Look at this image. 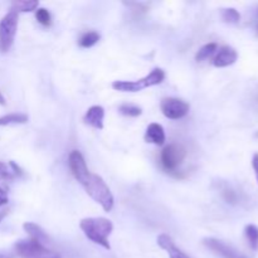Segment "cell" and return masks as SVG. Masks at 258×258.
Here are the masks:
<instances>
[{
  "instance_id": "obj_1",
  "label": "cell",
  "mask_w": 258,
  "mask_h": 258,
  "mask_svg": "<svg viewBox=\"0 0 258 258\" xmlns=\"http://www.w3.org/2000/svg\"><path fill=\"white\" fill-rule=\"evenodd\" d=\"M71 173L76 180L85 188L86 193L102 207L105 212H111L115 204L112 193L107 184L97 174H92L87 168L85 158L78 150H73L68 158Z\"/></svg>"
},
{
  "instance_id": "obj_2",
  "label": "cell",
  "mask_w": 258,
  "mask_h": 258,
  "mask_svg": "<svg viewBox=\"0 0 258 258\" xmlns=\"http://www.w3.org/2000/svg\"><path fill=\"white\" fill-rule=\"evenodd\" d=\"M81 229L88 239L106 249H111L108 237L113 231V224L110 219L97 217V218H85L80 223Z\"/></svg>"
},
{
  "instance_id": "obj_3",
  "label": "cell",
  "mask_w": 258,
  "mask_h": 258,
  "mask_svg": "<svg viewBox=\"0 0 258 258\" xmlns=\"http://www.w3.org/2000/svg\"><path fill=\"white\" fill-rule=\"evenodd\" d=\"M165 80V72L161 68H154L146 77L138 81H115L112 88L120 92H139L151 86L160 85Z\"/></svg>"
},
{
  "instance_id": "obj_4",
  "label": "cell",
  "mask_w": 258,
  "mask_h": 258,
  "mask_svg": "<svg viewBox=\"0 0 258 258\" xmlns=\"http://www.w3.org/2000/svg\"><path fill=\"white\" fill-rule=\"evenodd\" d=\"M15 252L20 258H62L58 252L52 251L30 238L17 242Z\"/></svg>"
},
{
  "instance_id": "obj_5",
  "label": "cell",
  "mask_w": 258,
  "mask_h": 258,
  "mask_svg": "<svg viewBox=\"0 0 258 258\" xmlns=\"http://www.w3.org/2000/svg\"><path fill=\"white\" fill-rule=\"evenodd\" d=\"M18 29V13L10 9L0 20V49L8 52L14 43Z\"/></svg>"
},
{
  "instance_id": "obj_6",
  "label": "cell",
  "mask_w": 258,
  "mask_h": 258,
  "mask_svg": "<svg viewBox=\"0 0 258 258\" xmlns=\"http://www.w3.org/2000/svg\"><path fill=\"white\" fill-rule=\"evenodd\" d=\"M186 158V150L180 144H170L161 151L160 161L165 170L175 171Z\"/></svg>"
},
{
  "instance_id": "obj_7",
  "label": "cell",
  "mask_w": 258,
  "mask_h": 258,
  "mask_svg": "<svg viewBox=\"0 0 258 258\" xmlns=\"http://www.w3.org/2000/svg\"><path fill=\"white\" fill-rule=\"evenodd\" d=\"M160 108L165 117L170 118V120H179L188 115L190 106L180 98L166 97L161 100Z\"/></svg>"
},
{
  "instance_id": "obj_8",
  "label": "cell",
  "mask_w": 258,
  "mask_h": 258,
  "mask_svg": "<svg viewBox=\"0 0 258 258\" xmlns=\"http://www.w3.org/2000/svg\"><path fill=\"white\" fill-rule=\"evenodd\" d=\"M203 244L208 249H211L214 254L221 258H247L242 252L234 248L231 244L221 241V239L213 238V237H207L203 239Z\"/></svg>"
},
{
  "instance_id": "obj_9",
  "label": "cell",
  "mask_w": 258,
  "mask_h": 258,
  "mask_svg": "<svg viewBox=\"0 0 258 258\" xmlns=\"http://www.w3.org/2000/svg\"><path fill=\"white\" fill-rule=\"evenodd\" d=\"M237 59H238L237 50L234 48L229 47V45H224L218 50L217 55L214 57L213 64L218 68H224L236 63Z\"/></svg>"
},
{
  "instance_id": "obj_10",
  "label": "cell",
  "mask_w": 258,
  "mask_h": 258,
  "mask_svg": "<svg viewBox=\"0 0 258 258\" xmlns=\"http://www.w3.org/2000/svg\"><path fill=\"white\" fill-rule=\"evenodd\" d=\"M158 244L160 248L165 249V251L168 252L169 257L170 258H190L185 252L181 251L179 247H176L175 242H174V239L171 238L169 234H160V236L158 237Z\"/></svg>"
},
{
  "instance_id": "obj_11",
  "label": "cell",
  "mask_w": 258,
  "mask_h": 258,
  "mask_svg": "<svg viewBox=\"0 0 258 258\" xmlns=\"http://www.w3.org/2000/svg\"><path fill=\"white\" fill-rule=\"evenodd\" d=\"M103 117H105V110L102 106H91L86 112L83 121L86 125H90L92 127L97 128V130H102L103 128Z\"/></svg>"
},
{
  "instance_id": "obj_12",
  "label": "cell",
  "mask_w": 258,
  "mask_h": 258,
  "mask_svg": "<svg viewBox=\"0 0 258 258\" xmlns=\"http://www.w3.org/2000/svg\"><path fill=\"white\" fill-rule=\"evenodd\" d=\"M23 228H24V231L27 232L28 236H29L30 239H33V241L38 242V243L43 244V246L45 247H47L48 244H50L49 236H48V234L45 233L44 229L40 226H38V224L33 223V222H25V223L23 224Z\"/></svg>"
},
{
  "instance_id": "obj_13",
  "label": "cell",
  "mask_w": 258,
  "mask_h": 258,
  "mask_svg": "<svg viewBox=\"0 0 258 258\" xmlns=\"http://www.w3.org/2000/svg\"><path fill=\"white\" fill-rule=\"evenodd\" d=\"M145 141L146 143L154 144V145L161 146L165 143V131H164V127L160 125V123L153 122L148 126L145 133Z\"/></svg>"
},
{
  "instance_id": "obj_14",
  "label": "cell",
  "mask_w": 258,
  "mask_h": 258,
  "mask_svg": "<svg viewBox=\"0 0 258 258\" xmlns=\"http://www.w3.org/2000/svg\"><path fill=\"white\" fill-rule=\"evenodd\" d=\"M39 7V2L37 0H20V2H14L12 4V9L17 13H27L34 12Z\"/></svg>"
},
{
  "instance_id": "obj_15",
  "label": "cell",
  "mask_w": 258,
  "mask_h": 258,
  "mask_svg": "<svg viewBox=\"0 0 258 258\" xmlns=\"http://www.w3.org/2000/svg\"><path fill=\"white\" fill-rule=\"evenodd\" d=\"M29 117L24 113H10L0 117V126L18 125V123H27Z\"/></svg>"
},
{
  "instance_id": "obj_16",
  "label": "cell",
  "mask_w": 258,
  "mask_h": 258,
  "mask_svg": "<svg viewBox=\"0 0 258 258\" xmlns=\"http://www.w3.org/2000/svg\"><path fill=\"white\" fill-rule=\"evenodd\" d=\"M217 49H218V44L217 43H208V44L203 45L198 50V53H197L196 60L197 62H203V60L208 59L211 55H213L216 53Z\"/></svg>"
},
{
  "instance_id": "obj_17",
  "label": "cell",
  "mask_w": 258,
  "mask_h": 258,
  "mask_svg": "<svg viewBox=\"0 0 258 258\" xmlns=\"http://www.w3.org/2000/svg\"><path fill=\"white\" fill-rule=\"evenodd\" d=\"M244 234H246L249 247L253 251L258 249V227L254 226V224H248V226H246V229H244Z\"/></svg>"
},
{
  "instance_id": "obj_18",
  "label": "cell",
  "mask_w": 258,
  "mask_h": 258,
  "mask_svg": "<svg viewBox=\"0 0 258 258\" xmlns=\"http://www.w3.org/2000/svg\"><path fill=\"white\" fill-rule=\"evenodd\" d=\"M100 40V34L97 32H87L80 38L78 44L82 48H91Z\"/></svg>"
},
{
  "instance_id": "obj_19",
  "label": "cell",
  "mask_w": 258,
  "mask_h": 258,
  "mask_svg": "<svg viewBox=\"0 0 258 258\" xmlns=\"http://www.w3.org/2000/svg\"><path fill=\"white\" fill-rule=\"evenodd\" d=\"M222 19L229 24H237L241 20V14L234 8H227V9L222 10Z\"/></svg>"
},
{
  "instance_id": "obj_20",
  "label": "cell",
  "mask_w": 258,
  "mask_h": 258,
  "mask_svg": "<svg viewBox=\"0 0 258 258\" xmlns=\"http://www.w3.org/2000/svg\"><path fill=\"white\" fill-rule=\"evenodd\" d=\"M221 191L224 201H226L227 203L236 204L237 202H238V194H237V191L234 190L231 185H228V184H224V186L221 189Z\"/></svg>"
},
{
  "instance_id": "obj_21",
  "label": "cell",
  "mask_w": 258,
  "mask_h": 258,
  "mask_svg": "<svg viewBox=\"0 0 258 258\" xmlns=\"http://www.w3.org/2000/svg\"><path fill=\"white\" fill-rule=\"evenodd\" d=\"M118 111H120L121 115L128 116V117H138V116H140L143 113L141 107L135 105H127V103L126 105H121L118 107Z\"/></svg>"
},
{
  "instance_id": "obj_22",
  "label": "cell",
  "mask_w": 258,
  "mask_h": 258,
  "mask_svg": "<svg viewBox=\"0 0 258 258\" xmlns=\"http://www.w3.org/2000/svg\"><path fill=\"white\" fill-rule=\"evenodd\" d=\"M35 18H37L38 23L42 24L43 27H49L52 24V17H50V13L48 12L45 8H38L37 12H35Z\"/></svg>"
},
{
  "instance_id": "obj_23",
  "label": "cell",
  "mask_w": 258,
  "mask_h": 258,
  "mask_svg": "<svg viewBox=\"0 0 258 258\" xmlns=\"http://www.w3.org/2000/svg\"><path fill=\"white\" fill-rule=\"evenodd\" d=\"M13 178H14V174H13V170L9 169V165L0 161V181L10 180Z\"/></svg>"
},
{
  "instance_id": "obj_24",
  "label": "cell",
  "mask_w": 258,
  "mask_h": 258,
  "mask_svg": "<svg viewBox=\"0 0 258 258\" xmlns=\"http://www.w3.org/2000/svg\"><path fill=\"white\" fill-rule=\"evenodd\" d=\"M8 202H9V198H8L7 189L0 186V208L3 206H5V204H8Z\"/></svg>"
},
{
  "instance_id": "obj_25",
  "label": "cell",
  "mask_w": 258,
  "mask_h": 258,
  "mask_svg": "<svg viewBox=\"0 0 258 258\" xmlns=\"http://www.w3.org/2000/svg\"><path fill=\"white\" fill-rule=\"evenodd\" d=\"M252 168H253L254 173H256V176L258 179V153H256L252 158Z\"/></svg>"
},
{
  "instance_id": "obj_26",
  "label": "cell",
  "mask_w": 258,
  "mask_h": 258,
  "mask_svg": "<svg viewBox=\"0 0 258 258\" xmlns=\"http://www.w3.org/2000/svg\"><path fill=\"white\" fill-rule=\"evenodd\" d=\"M8 213H9V211H8V209H4V211H0V223H2L3 219H4L5 217L8 216Z\"/></svg>"
},
{
  "instance_id": "obj_27",
  "label": "cell",
  "mask_w": 258,
  "mask_h": 258,
  "mask_svg": "<svg viewBox=\"0 0 258 258\" xmlns=\"http://www.w3.org/2000/svg\"><path fill=\"white\" fill-rule=\"evenodd\" d=\"M0 258H13V254L9 253V252L0 251Z\"/></svg>"
},
{
  "instance_id": "obj_28",
  "label": "cell",
  "mask_w": 258,
  "mask_h": 258,
  "mask_svg": "<svg viewBox=\"0 0 258 258\" xmlns=\"http://www.w3.org/2000/svg\"><path fill=\"white\" fill-rule=\"evenodd\" d=\"M0 105H5V98L3 96V93L0 92Z\"/></svg>"
},
{
  "instance_id": "obj_29",
  "label": "cell",
  "mask_w": 258,
  "mask_h": 258,
  "mask_svg": "<svg viewBox=\"0 0 258 258\" xmlns=\"http://www.w3.org/2000/svg\"><path fill=\"white\" fill-rule=\"evenodd\" d=\"M256 33H257V35H258V24H257V27H256Z\"/></svg>"
},
{
  "instance_id": "obj_30",
  "label": "cell",
  "mask_w": 258,
  "mask_h": 258,
  "mask_svg": "<svg viewBox=\"0 0 258 258\" xmlns=\"http://www.w3.org/2000/svg\"><path fill=\"white\" fill-rule=\"evenodd\" d=\"M257 181H258V179H257Z\"/></svg>"
}]
</instances>
